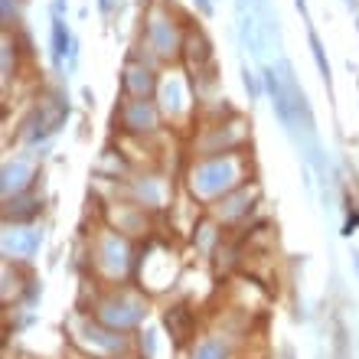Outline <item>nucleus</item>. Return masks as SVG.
<instances>
[{
	"label": "nucleus",
	"mask_w": 359,
	"mask_h": 359,
	"mask_svg": "<svg viewBox=\"0 0 359 359\" xmlns=\"http://www.w3.org/2000/svg\"><path fill=\"white\" fill-rule=\"evenodd\" d=\"M307 43H311V56H313V62H317V72H320V79H323V86L333 92V76H330V59H327V49H323V39L317 36V29H307Z\"/></svg>",
	"instance_id": "obj_12"
},
{
	"label": "nucleus",
	"mask_w": 359,
	"mask_h": 359,
	"mask_svg": "<svg viewBox=\"0 0 359 359\" xmlns=\"http://www.w3.org/2000/svg\"><path fill=\"white\" fill-rule=\"evenodd\" d=\"M297 4V10H301V17H307V0H294Z\"/></svg>",
	"instance_id": "obj_19"
},
{
	"label": "nucleus",
	"mask_w": 359,
	"mask_h": 359,
	"mask_svg": "<svg viewBox=\"0 0 359 359\" xmlns=\"http://www.w3.org/2000/svg\"><path fill=\"white\" fill-rule=\"evenodd\" d=\"M189 359H229V343L222 337H203V340L193 346Z\"/></svg>",
	"instance_id": "obj_13"
},
{
	"label": "nucleus",
	"mask_w": 359,
	"mask_h": 359,
	"mask_svg": "<svg viewBox=\"0 0 359 359\" xmlns=\"http://www.w3.org/2000/svg\"><path fill=\"white\" fill-rule=\"evenodd\" d=\"M72 53H76V43H72V36H69L66 20L53 17V59H56V66H62L66 56L72 59Z\"/></svg>",
	"instance_id": "obj_10"
},
{
	"label": "nucleus",
	"mask_w": 359,
	"mask_h": 359,
	"mask_svg": "<svg viewBox=\"0 0 359 359\" xmlns=\"http://www.w3.org/2000/svg\"><path fill=\"white\" fill-rule=\"evenodd\" d=\"M238 154L199 157V163L189 170V189H193V196L206 199V203H219L226 193L242 187L245 180H242V170H238Z\"/></svg>",
	"instance_id": "obj_1"
},
{
	"label": "nucleus",
	"mask_w": 359,
	"mask_h": 359,
	"mask_svg": "<svg viewBox=\"0 0 359 359\" xmlns=\"http://www.w3.org/2000/svg\"><path fill=\"white\" fill-rule=\"evenodd\" d=\"M281 359H294V350H291V346H281Z\"/></svg>",
	"instance_id": "obj_20"
},
{
	"label": "nucleus",
	"mask_w": 359,
	"mask_h": 359,
	"mask_svg": "<svg viewBox=\"0 0 359 359\" xmlns=\"http://www.w3.org/2000/svg\"><path fill=\"white\" fill-rule=\"evenodd\" d=\"M121 86H124V92H128V98H154L161 79H157L154 66H144V59H131V62L124 66Z\"/></svg>",
	"instance_id": "obj_6"
},
{
	"label": "nucleus",
	"mask_w": 359,
	"mask_h": 359,
	"mask_svg": "<svg viewBox=\"0 0 359 359\" xmlns=\"http://www.w3.org/2000/svg\"><path fill=\"white\" fill-rule=\"evenodd\" d=\"M258 79L262 76H255L248 66H242V86H245V92H248V102H258V98H262V86H258Z\"/></svg>",
	"instance_id": "obj_14"
},
{
	"label": "nucleus",
	"mask_w": 359,
	"mask_h": 359,
	"mask_svg": "<svg viewBox=\"0 0 359 359\" xmlns=\"http://www.w3.org/2000/svg\"><path fill=\"white\" fill-rule=\"evenodd\" d=\"M154 337H157L154 330H144L141 333V350H144V356H147V359H151L154 350H157V340H154Z\"/></svg>",
	"instance_id": "obj_15"
},
{
	"label": "nucleus",
	"mask_w": 359,
	"mask_h": 359,
	"mask_svg": "<svg viewBox=\"0 0 359 359\" xmlns=\"http://www.w3.org/2000/svg\"><path fill=\"white\" fill-rule=\"evenodd\" d=\"M134 196L137 203H144L147 209H157L163 199V187H161V177H141L134 180Z\"/></svg>",
	"instance_id": "obj_11"
},
{
	"label": "nucleus",
	"mask_w": 359,
	"mask_h": 359,
	"mask_svg": "<svg viewBox=\"0 0 359 359\" xmlns=\"http://www.w3.org/2000/svg\"><path fill=\"white\" fill-rule=\"evenodd\" d=\"M114 124H121L124 134H154L161 128V108L151 98H124L114 108Z\"/></svg>",
	"instance_id": "obj_5"
},
{
	"label": "nucleus",
	"mask_w": 359,
	"mask_h": 359,
	"mask_svg": "<svg viewBox=\"0 0 359 359\" xmlns=\"http://www.w3.org/2000/svg\"><path fill=\"white\" fill-rule=\"evenodd\" d=\"M27 189H33V167H29V161H23V157H17L13 163H4V199H13L20 196V193H27Z\"/></svg>",
	"instance_id": "obj_9"
},
{
	"label": "nucleus",
	"mask_w": 359,
	"mask_h": 359,
	"mask_svg": "<svg viewBox=\"0 0 359 359\" xmlns=\"http://www.w3.org/2000/svg\"><path fill=\"white\" fill-rule=\"evenodd\" d=\"M66 118H69V98H62V95H46L43 102H36L33 114H29L27 124H23L27 144H39V141H46V137H53V134L66 124Z\"/></svg>",
	"instance_id": "obj_4"
},
{
	"label": "nucleus",
	"mask_w": 359,
	"mask_h": 359,
	"mask_svg": "<svg viewBox=\"0 0 359 359\" xmlns=\"http://www.w3.org/2000/svg\"><path fill=\"white\" fill-rule=\"evenodd\" d=\"M346 7H350V10H356V13H359V0H346Z\"/></svg>",
	"instance_id": "obj_21"
},
{
	"label": "nucleus",
	"mask_w": 359,
	"mask_h": 359,
	"mask_svg": "<svg viewBox=\"0 0 359 359\" xmlns=\"http://www.w3.org/2000/svg\"><path fill=\"white\" fill-rule=\"evenodd\" d=\"M183 36H187V23L173 20L167 7H154L144 23V43L157 59H180L183 49Z\"/></svg>",
	"instance_id": "obj_3"
},
{
	"label": "nucleus",
	"mask_w": 359,
	"mask_h": 359,
	"mask_svg": "<svg viewBox=\"0 0 359 359\" xmlns=\"http://www.w3.org/2000/svg\"><path fill=\"white\" fill-rule=\"evenodd\" d=\"M98 10H102V13H111V10H114V0H98Z\"/></svg>",
	"instance_id": "obj_17"
},
{
	"label": "nucleus",
	"mask_w": 359,
	"mask_h": 359,
	"mask_svg": "<svg viewBox=\"0 0 359 359\" xmlns=\"http://www.w3.org/2000/svg\"><path fill=\"white\" fill-rule=\"evenodd\" d=\"M43 236L36 229H23V226H7L4 232V255L7 262H20V258H29L39 248Z\"/></svg>",
	"instance_id": "obj_8"
},
{
	"label": "nucleus",
	"mask_w": 359,
	"mask_h": 359,
	"mask_svg": "<svg viewBox=\"0 0 359 359\" xmlns=\"http://www.w3.org/2000/svg\"><path fill=\"white\" fill-rule=\"evenodd\" d=\"M163 323H167V330H170L177 346H187L196 337V311L189 304H170L163 311Z\"/></svg>",
	"instance_id": "obj_7"
},
{
	"label": "nucleus",
	"mask_w": 359,
	"mask_h": 359,
	"mask_svg": "<svg viewBox=\"0 0 359 359\" xmlns=\"http://www.w3.org/2000/svg\"><path fill=\"white\" fill-rule=\"evenodd\" d=\"M199 10V17H212V0H193Z\"/></svg>",
	"instance_id": "obj_16"
},
{
	"label": "nucleus",
	"mask_w": 359,
	"mask_h": 359,
	"mask_svg": "<svg viewBox=\"0 0 359 359\" xmlns=\"http://www.w3.org/2000/svg\"><path fill=\"white\" fill-rule=\"evenodd\" d=\"M353 271H356V278H359V248H353Z\"/></svg>",
	"instance_id": "obj_18"
},
{
	"label": "nucleus",
	"mask_w": 359,
	"mask_h": 359,
	"mask_svg": "<svg viewBox=\"0 0 359 359\" xmlns=\"http://www.w3.org/2000/svg\"><path fill=\"white\" fill-rule=\"evenodd\" d=\"M92 317L118 333L134 330L147 317V297H141L131 287H114V291H108L104 297H98L92 304Z\"/></svg>",
	"instance_id": "obj_2"
}]
</instances>
